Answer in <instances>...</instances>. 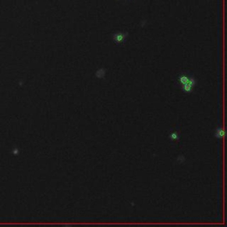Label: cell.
<instances>
[{
    "label": "cell",
    "mask_w": 227,
    "mask_h": 227,
    "mask_svg": "<svg viewBox=\"0 0 227 227\" xmlns=\"http://www.w3.org/2000/svg\"><path fill=\"white\" fill-rule=\"evenodd\" d=\"M215 135H216V137L217 138V139H222L223 136H224V131H223V130L222 129V128H217L216 130V132H215Z\"/></svg>",
    "instance_id": "3"
},
{
    "label": "cell",
    "mask_w": 227,
    "mask_h": 227,
    "mask_svg": "<svg viewBox=\"0 0 227 227\" xmlns=\"http://www.w3.org/2000/svg\"><path fill=\"white\" fill-rule=\"evenodd\" d=\"M177 81L181 84V88L183 91L185 93H190L193 90L196 84V80L193 78V76H192L189 74L180 75L177 78Z\"/></svg>",
    "instance_id": "1"
},
{
    "label": "cell",
    "mask_w": 227,
    "mask_h": 227,
    "mask_svg": "<svg viewBox=\"0 0 227 227\" xmlns=\"http://www.w3.org/2000/svg\"><path fill=\"white\" fill-rule=\"evenodd\" d=\"M106 73H105V71L103 70V69H100V70H98V72H97V74H96V75L98 76V77H99V78H102L103 76H104V75H105Z\"/></svg>",
    "instance_id": "5"
},
{
    "label": "cell",
    "mask_w": 227,
    "mask_h": 227,
    "mask_svg": "<svg viewBox=\"0 0 227 227\" xmlns=\"http://www.w3.org/2000/svg\"><path fill=\"white\" fill-rule=\"evenodd\" d=\"M126 36H127V33L118 32L113 36V39L115 40V42H116V44H123L126 38Z\"/></svg>",
    "instance_id": "2"
},
{
    "label": "cell",
    "mask_w": 227,
    "mask_h": 227,
    "mask_svg": "<svg viewBox=\"0 0 227 227\" xmlns=\"http://www.w3.org/2000/svg\"><path fill=\"white\" fill-rule=\"evenodd\" d=\"M170 139H172V140H177L178 139V134L177 131H173L170 134Z\"/></svg>",
    "instance_id": "4"
}]
</instances>
